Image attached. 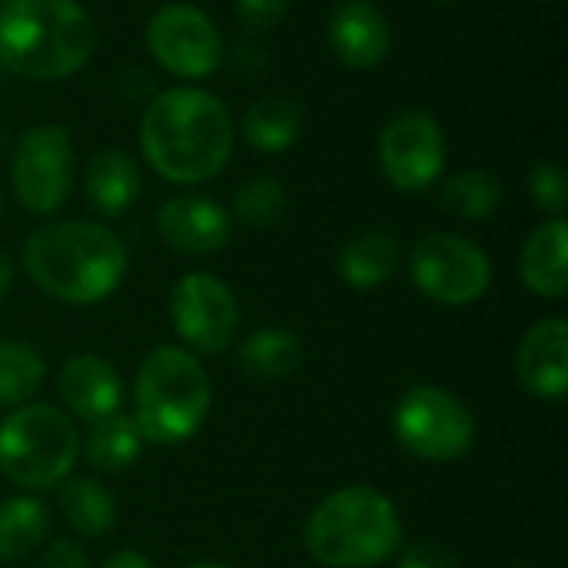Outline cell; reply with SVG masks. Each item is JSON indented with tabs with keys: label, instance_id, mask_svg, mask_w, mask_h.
<instances>
[{
	"label": "cell",
	"instance_id": "1",
	"mask_svg": "<svg viewBox=\"0 0 568 568\" xmlns=\"http://www.w3.org/2000/svg\"><path fill=\"white\" fill-rule=\"evenodd\" d=\"M146 163L170 183L190 186L213 180L233 153L230 110L206 90L173 87L156 93L140 120Z\"/></svg>",
	"mask_w": 568,
	"mask_h": 568
},
{
	"label": "cell",
	"instance_id": "2",
	"mask_svg": "<svg viewBox=\"0 0 568 568\" xmlns=\"http://www.w3.org/2000/svg\"><path fill=\"white\" fill-rule=\"evenodd\" d=\"M23 270L40 293L67 306H93L123 283L126 246L103 223L60 220L27 236Z\"/></svg>",
	"mask_w": 568,
	"mask_h": 568
},
{
	"label": "cell",
	"instance_id": "3",
	"mask_svg": "<svg viewBox=\"0 0 568 568\" xmlns=\"http://www.w3.org/2000/svg\"><path fill=\"white\" fill-rule=\"evenodd\" d=\"M93 47L97 27L77 0H7L0 7V63L17 77H73Z\"/></svg>",
	"mask_w": 568,
	"mask_h": 568
},
{
	"label": "cell",
	"instance_id": "4",
	"mask_svg": "<svg viewBox=\"0 0 568 568\" xmlns=\"http://www.w3.org/2000/svg\"><path fill=\"white\" fill-rule=\"evenodd\" d=\"M303 542L323 568H373L403 549V523L379 489L356 483L329 493L310 513Z\"/></svg>",
	"mask_w": 568,
	"mask_h": 568
},
{
	"label": "cell",
	"instance_id": "5",
	"mask_svg": "<svg viewBox=\"0 0 568 568\" xmlns=\"http://www.w3.org/2000/svg\"><path fill=\"white\" fill-rule=\"evenodd\" d=\"M213 389L203 363L186 346H153L136 366L133 423L150 446L193 439L210 416Z\"/></svg>",
	"mask_w": 568,
	"mask_h": 568
},
{
	"label": "cell",
	"instance_id": "6",
	"mask_svg": "<svg viewBox=\"0 0 568 568\" xmlns=\"http://www.w3.org/2000/svg\"><path fill=\"white\" fill-rule=\"evenodd\" d=\"M80 456L73 419L50 403H23L0 423V476L20 489H57Z\"/></svg>",
	"mask_w": 568,
	"mask_h": 568
},
{
	"label": "cell",
	"instance_id": "7",
	"mask_svg": "<svg viewBox=\"0 0 568 568\" xmlns=\"http://www.w3.org/2000/svg\"><path fill=\"white\" fill-rule=\"evenodd\" d=\"M396 443L423 463H456L476 446V416L443 386H413L393 409Z\"/></svg>",
	"mask_w": 568,
	"mask_h": 568
},
{
	"label": "cell",
	"instance_id": "8",
	"mask_svg": "<svg viewBox=\"0 0 568 568\" xmlns=\"http://www.w3.org/2000/svg\"><path fill=\"white\" fill-rule=\"evenodd\" d=\"M409 273L416 290L439 306H469L486 296L493 283V263L466 236L429 233L413 246Z\"/></svg>",
	"mask_w": 568,
	"mask_h": 568
},
{
	"label": "cell",
	"instance_id": "9",
	"mask_svg": "<svg viewBox=\"0 0 568 568\" xmlns=\"http://www.w3.org/2000/svg\"><path fill=\"white\" fill-rule=\"evenodd\" d=\"M10 183L20 206L33 216L57 213L73 190V140L60 123L30 126L10 156Z\"/></svg>",
	"mask_w": 568,
	"mask_h": 568
},
{
	"label": "cell",
	"instance_id": "10",
	"mask_svg": "<svg viewBox=\"0 0 568 568\" xmlns=\"http://www.w3.org/2000/svg\"><path fill=\"white\" fill-rule=\"evenodd\" d=\"M150 57L180 80H206L223 63V37L216 23L193 3H166L146 23Z\"/></svg>",
	"mask_w": 568,
	"mask_h": 568
},
{
	"label": "cell",
	"instance_id": "11",
	"mask_svg": "<svg viewBox=\"0 0 568 568\" xmlns=\"http://www.w3.org/2000/svg\"><path fill=\"white\" fill-rule=\"evenodd\" d=\"M446 166V136L433 113L403 110L379 133V170L399 193H426Z\"/></svg>",
	"mask_w": 568,
	"mask_h": 568
},
{
	"label": "cell",
	"instance_id": "12",
	"mask_svg": "<svg viewBox=\"0 0 568 568\" xmlns=\"http://www.w3.org/2000/svg\"><path fill=\"white\" fill-rule=\"evenodd\" d=\"M170 323L190 353L216 356L236 339L240 306L213 273H186L170 293Z\"/></svg>",
	"mask_w": 568,
	"mask_h": 568
},
{
	"label": "cell",
	"instance_id": "13",
	"mask_svg": "<svg viewBox=\"0 0 568 568\" xmlns=\"http://www.w3.org/2000/svg\"><path fill=\"white\" fill-rule=\"evenodd\" d=\"M230 210H223L210 196H173L156 210L160 240L183 256H210L230 243Z\"/></svg>",
	"mask_w": 568,
	"mask_h": 568
},
{
	"label": "cell",
	"instance_id": "14",
	"mask_svg": "<svg viewBox=\"0 0 568 568\" xmlns=\"http://www.w3.org/2000/svg\"><path fill=\"white\" fill-rule=\"evenodd\" d=\"M333 53L353 70H373L389 57V20L369 0H339L326 23Z\"/></svg>",
	"mask_w": 568,
	"mask_h": 568
},
{
	"label": "cell",
	"instance_id": "15",
	"mask_svg": "<svg viewBox=\"0 0 568 568\" xmlns=\"http://www.w3.org/2000/svg\"><path fill=\"white\" fill-rule=\"evenodd\" d=\"M516 376L536 399H562L568 393V323L562 316L539 320L519 343Z\"/></svg>",
	"mask_w": 568,
	"mask_h": 568
},
{
	"label": "cell",
	"instance_id": "16",
	"mask_svg": "<svg viewBox=\"0 0 568 568\" xmlns=\"http://www.w3.org/2000/svg\"><path fill=\"white\" fill-rule=\"evenodd\" d=\"M57 393L63 406L83 423H97L110 413H120L123 406V379L116 366L97 353L70 356L57 373Z\"/></svg>",
	"mask_w": 568,
	"mask_h": 568
},
{
	"label": "cell",
	"instance_id": "17",
	"mask_svg": "<svg viewBox=\"0 0 568 568\" xmlns=\"http://www.w3.org/2000/svg\"><path fill=\"white\" fill-rule=\"evenodd\" d=\"M523 283L542 300H562L568 293V226L562 216H552L529 233L519 256Z\"/></svg>",
	"mask_w": 568,
	"mask_h": 568
},
{
	"label": "cell",
	"instance_id": "18",
	"mask_svg": "<svg viewBox=\"0 0 568 568\" xmlns=\"http://www.w3.org/2000/svg\"><path fill=\"white\" fill-rule=\"evenodd\" d=\"M83 196L103 216H120L140 200V166L123 150H100L83 170Z\"/></svg>",
	"mask_w": 568,
	"mask_h": 568
},
{
	"label": "cell",
	"instance_id": "19",
	"mask_svg": "<svg viewBox=\"0 0 568 568\" xmlns=\"http://www.w3.org/2000/svg\"><path fill=\"white\" fill-rule=\"evenodd\" d=\"M303 356L306 349L296 333L283 326H263L236 349V366L256 383H280L303 366Z\"/></svg>",
	"mask_w": 568,
	"mask_h": 568
},
{
	"label": "cell",
	"instance_id": "20",
	"mask_svg": "<svg viewBox=\"0 0 568 568\" xmlns=\"http://www.w3.org/2000/svg\"><path fill=\"white\" fill-rule=\"evenodd\" d=\"M339 280L353 290H376L389 283L399 270V243L389 233L369 230L353 236L336 260Z\"/></svg>",
	"mask_w": 568,
	"mask_h": 568
},
{
	"label": "cell",
	"instance_id": "21",
	"mask_svg": "<svg viewBox=\"0 0 568 568\" xmlns=\"http://www.w3.org/2000/svg\"><path fill=\"white\" fill-rule=\"evenodd\" d=\"M57 509H60L63 523L77 536H87V539H100L116 526V499L110 496V489L100 479H90V476L63 479Z\"/></svg>",
	"mask_w": 568,
	"mask_h": 568
},
{
	"label": "cell",
	"instance_id": "22",
	"mask_svg": "<svg viewBox=\"0 0 568 568\" xmlns=\"http://www.w3.org/2000/svg\"><path fill=\"white\" fill-rule=\"evenodd\" d=\"M143 449V436L133 423V416L126 413H110L97 423H90L80 453L90 463V469L97 473H123L136 463Z\"/></svg>",
	"mask_w": 568,
	"mask_h": 568
},
{
	"label": "cell",
	"instance_id": "23",
	"mask_svg": "<svg viewBox=\"0 0 568 568\" xmlns=\"http://www.w3.org/2000/svg\"><path fill=\"white\" fill-rule=\"evenodd\" d=\"M300 130H303V110L290 97H263L240 120V133L256 153L290 150Z\"/></svg>",
	"mask_w": 568,
	"mask_h": 568
},
{
	"label": "cell",
	"instance_id": "24",
	"mask_svg": "<svg viewBox=\"0 0 568 568\" xmlns=\"http://www.w3.org/2000/svg\"><path fill=\"white\" fill-rule=\"evenodd\" d=\"M50 536V509L33 496L0 499V562L33 556Z\"/></svg>",
	"mask_w": 568,
	"mask_h": 568
},
{
	"label": "cell",
	"instance_id": "25",
	"mask_svg": "<svg viewBox=\"0 0 568 568\" xmlns=\"http://www.w3.org/2000/svg\"><path fill=\"white\" fill-rule=\"evenodd\" d=\"M439 203L453 216L489 220L503 206V183L493 173H486V170H463V173H453L443 183Z\"/></svg>",
	"mask_w": 568,
	"mask_h": 568
},
{
	"label": "cell",
	"instance_id": "26",
	"mask_svg": "<svg viewBox=\"0 0 568 568\" xmlns=\"http://www.w3.org/2000/svg\"><path fill=\"white\" fill-rule=\"evenodd\" d=\"M47 366L37 346L7 339L0 343V409H17L43 386Z\"/></svg>",
	"mask_w": 568,
	"mask_h": 568
},
{
	"label": "cell",
	"instance_id": "27",
	"mask_svg": "<svg viewBox=\"0 0 568 568\" xmlns=\"http://www.w3.org/2000/svg\"><path fill=\"white\" fill-rule=\"evenodd\" d=\"M286 206H290V196H286L280 180L253 176V180L240 183V190L233 193L230 220H236L243 226H253V230H266V226L283 220Z\"/></svg>",
	"mask_w": 568,
	"mask_h": 568
},
{
	"label": "cell",
	"instance_id": "28",
	"mask_svg": "<svg viewBox=\"0 0 568 568\" xmlns=\"http://www.w3.org/2000/svg\"><path fill=\"white\" fill-rule=\"evenodd\" d=\"M529 196L539 210L552 213V216H562L568 206V180L566 170L552 160H542L532 166L529 173Z\"/></svg>",
	"mask_w": 568,
	"mask_h": 568
},
{
	"label": "cell",
	"instance_id": "29",
	"mask_svg": "<svg viewBox=\"0 0 568 568\" xmlns=\"http://www.w3.org/2000/svg\"><path fill=\"white\" fill-rule=\"evenodd\" d=\"M293 0H236V17L250 30H270L283 23Z\"/></svg>",
	"mask_w": 568,
	"mask_h": 568
},
{
	"label": "cell",
	"instance_id": "30",
	"mask_svg": "<svg viewBox=\"0 0 568 568\" xmlns=\"http://www.w3.org/2000/svg\"><path fill=\"white\" fill-rule=\"evenodd\" d=\"M396 568H463L459 559L439 546V542H413L406 549H399V562Z\"/></svg>",
	"mask_w": 568,
	"mask_h": 568
},
{
	"label": "cell",
	"instance_id": "31",
	"mask_svg": "<svg viewBox=\"0 0 568 568\" xmlns=\"http://www.w3.org/2000/svg\"><path fill=\"white\" fill-rule=\"evenodd\" d=\"M37 568H90L87 552L70 542V539H53L43 552H40V562Z\"/></svg>",
	"mask_w": 568,
	"mask_h": 568
},
{
	"label": "cell",
	"instance_id": "32",
	"mask_svg": "<svg viewBox=\"0 0 568 568\" xmlns=\"http://www.w3.org/2000/svg\"><path fill=\"white\" fill-rule=\"evenodd\" d=\"M100 568H153V562L136 549H120V552L106 556V562Z\"/></svg>",
	"mask_w": 568,
	"mask_h": 568
},
{
	"label": "cell",
	"instance_id": "33",
	"mask_svg": "<svg viewBox=\"0 0 568 568\" xmlns=\"http://www.w3.org/2000/svg\"><path fill=\"white\" fill-rule=\"evenodd\" d=\"M10 286H13V263H10V256L0 250V296H3Z\"/></svg>",
	"mask_w": 568,
	"mask_h": 568
},
{
	"label": "cell",
	"instance_id": "34",
	"mask_svg": "<svg viewBox=\"0 0 568 568\" xmlns=\"http://www.w3.org/2000/svg\"><path fill=\"white\" fill-rule=\"evenodd\" d=\"M186 568H233V566H226V562H193V566H186Z\"/></svg>",
	"mask_w": 568,
	"mask_h": 568
},
{
	"label": "cell",
	"instance_id": "35",
	"mask_svg": "<svg viewBox=\"0 0 568 568\" xmlns=\"http://www.w3.org/2000/svg\"><path fill=\"white\" fill-rule=\"evenodd\" d=\"M0 213H3V190H0Z\"/></svg>",
	"mask_w": 568,
	"mask_h": 568
},
{
	"label": "cell",
	"instance_id": "36",
	"mask_svg": "<svg viewBox=\"0 0 568 568\" xmlns=\"http://www.w3.org/2000/svg\"><path fill=\"white\" fill-rule=\"evenodd\" d=\"M433 3H453V0H433Z\"/></svg>",
	"mask_w": 568,
	"mask_h": 568
},
{
	"label": "cell",
	"instance_id": "37",
	"mask_svg": "<svg viewBox=\"0 0 568 568\" xmlns=\"http://www.w3.org/2000/svg\"><path fill=\"white\" fill-rule=\"evenodd\" d=\"M3 3H7V0H0V7H3Z\"/></svg>",
	"mask_w": 568,
	"mask_h": 568
}]
</instances>
